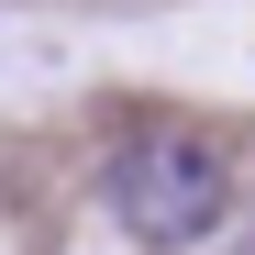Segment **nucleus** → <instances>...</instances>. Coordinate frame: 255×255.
I'll use <instances>...</instances> for the list:
<instances>
[{
    "instance_id": "1",
    "label": "nucleus",
    "mask_w": 255,
    "mask_h": 255,
    "mask_svg": "<svg viewBox=\"0 0 255 255\" xmlns=\"http://www.w3.org/2000/svg\"><path fill=\"white\" fill-rule=\"evenodd\" d=\"M100 200H111V222L133 233V244L178 255V244H200V233H222V211H233V166L211 155L200 133L155 122V133H133V144L111 155Z\"/></svg>"
}]
</instances>
